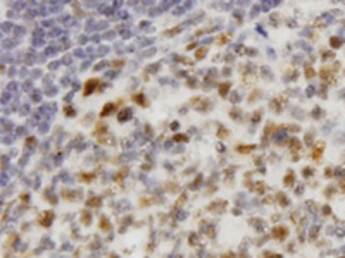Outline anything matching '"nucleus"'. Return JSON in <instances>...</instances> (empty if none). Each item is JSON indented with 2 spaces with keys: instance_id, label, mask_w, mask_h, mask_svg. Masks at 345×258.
I'll use <instances>...</instances> for the list:
<instances>
[{
  "instance_id": "1",
  "label": "nucleus",
  "mask_w": 345,
  "mask_h": 258,
  "mask_svg": "<svg viewBox=\"0 0 345 258\" xmlns=\"http://www.w3.org/2000/svg\"><path fill=\"white\" fill-rule=\"evenodd\" d=\"M52 217H54L52 212H45V214L40 217V224H41V226H48V224L52 222Z\"/></svg>"
},
{
  "instance_id": "2",
  "label": "nucleus",
  "mask_w": 345,
  "mask_h": 258,
  "mask_svg": "<svg viewBox=\"0 0 345 258\" xmlns=\"http://www.w3.org/2000/svg\"><path fill=\"white\" fill-rule=\"evenodd\" d=\"M286 234H288V231L283 229V227H276L274 229V237H285Z\"/></svg>"
},
{
  "instance_id": "3",
  "label": "nucleus",
  "mask_w": 345,
  "mask_h": 258,
  "mask_svg": "<svg viewBox=\"0 0 345 258\" xmlns=\"http://www.w3.org/2000/svg\"><path fill=\"white\" fill-rule=\"evenodd\" d=\"M97 83H98L97 79H91V81H88V83H86V90H85V95H88L90 91H93V86H95Z\"/></svg>"
},
{
  "instance_id": "4",
  "label": "nucleus",
  "mask_w": 345,
  "mask_h": 258,
  "mask_svg": "<svg viewBox=\"0 0 345 258\" xmlns=\"http://www.w3.org/2000/svg\"><path fill=\"white\" fill-rule=\"evenodd\" d=\"M100 229H104V231L109 229V220H107V219H102V220H100Z\"/></svg>"
},
{
  "instance_id": "5",
  "label": "nucleus",
  "mask_w": 345,
  "mask_h": 258,
  "mask_svg": "<svg viewBox=\"0 0 345 258\" xmlns=\"http://www.w3.org/2000/svg\"><path fill=\"white\" fill-rule=\"evenodd\" d=\"M97 205H100V200H98V198H95V200H88V206H97Z\"/></svg>"
},
{
  "instance_id": "6",
  "label": "nucleus",
  "mask_w": 345,
  "mask_h": 258,
  "mask_svg": "<svg viewBox=\"0 0 345 258\" xmlns=\"http://www.w3.org/2000/svg\"><path fill=\"white\" fill-rule=\"evenodd\" d=\"M112 109H114V105H112V103H109V105H107V107H105V109L102 110V115H107V114H109V112H111Z\"/></svg>"
},
{
  "instance_id": "7",
  "label": "nucleus",
  "mask_w": 345,
  "mask_h": 258,
  "mask_svg": "<svg viewBox=\"0 0 345 258\" xmlns=\"http://www.w3.org/2000/svg\"><path fill=\"white\" fill-rule=\"evenodd\" d=\"M252 148H254V146H243V148H242V146H238V151H250Z\"/></svg>"
},
{
  "instance_id": "8",
  "label": "nucleus",
  "mask_w": 345,
  "mask_h": 258,
  "mask_svg": "<svg viewBox=\"0 0 345 258\" xmlns=\"http://www.w3.org/2000/svg\"><path fill=\"white\" fill-rule=\"evenodd\" d=\"M226 88H228V84H223V86H221V95H223V96L226 95Z\"/></svg>"
},
{
  "instance_id": "9",
  "label": "nucleus",
  "mask_w": 345,
  "mask_h": 258,
  "mask_svg": "<svg viewBox=\"0 0 345 258\" xmlns=\"http://www.w3.org/2000/svg\"><path fill=\"white\" fill-rule=\"evenodd\" d=\"M292 181H293V176H292V174H288V176H286V182H288V184H290V182H292Z\"/></svg>"
},
{
  "instance_id": "10",
  "label": "nucleus",
  "mask_w": 345,
  "mask_h": 258,
  "mask_svg": "<svg viewBox=\"0 0 345 258\" xmlns=\"http://www.w3.org/2000/svg\"><path fill=\"white\" fill-rule=\"evenodd\" d=\"M224 258H228V256H224ZM230 258H235V256H233V255H230Z\"/></svg>"
}]
</instances>
